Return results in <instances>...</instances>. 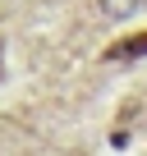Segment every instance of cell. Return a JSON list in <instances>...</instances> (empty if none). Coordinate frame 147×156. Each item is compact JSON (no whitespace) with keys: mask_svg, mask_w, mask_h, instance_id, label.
Here are the masks:
<instances>
[{"mask_svg":"<svg viewBox=\"0 0 147 156\" xmlns=\"http://www.w3.org/2000/svg\"><path fill=\"white\" fill-rule=\"evenodd\" d=\"M142 55H147V28L142 32H129V37H120V41L106 46V60H142Z\"/></svg>","mask_w":147,"mask_h":156,"instance_id":"6da1fadb","label":"cell"}]
</instances>
